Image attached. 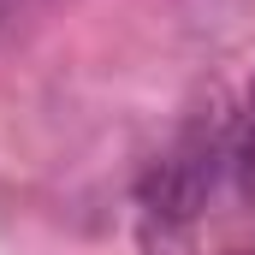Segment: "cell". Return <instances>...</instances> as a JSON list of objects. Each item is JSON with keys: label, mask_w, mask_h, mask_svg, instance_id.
I'll return each instance as SVG.
<instances>
[{"label": "cell", "mask_w": 255, "mask_h": 255, "mask_svg": "<svg viewBox=\"0 0 255 255\" xmlns=\"http://www.w3.org/2000/svg\"><path fill=\"white\" fill-rule=\"evenodd\" d=\"M226 142H232V113L208 107L148 160V172L136 178L142 255H190L196 250L208 202L226 190Z\"/></svg>", "instance_id": "1"}, {"label": "cell", "mask_w": 255, "mask_h": 255, "mask_svg": "<svg viewBox=\"0 0 255 255\" xmlns=\"http://www.w3.org/2000/svg\"><path fill=\"white\" fill-rule=\"evenodd\" d=\"M226 190L255 214V83L244 107L232 113V142H226Z\"/></svg>", "instance_id": "2"}, {"label": "cell", "mask_w": 255, "mask_h": 255, "mask_svg": "<svg viewBox=\"0 0 255 255\" xmlns=\"http://www.w3.org/2000/svg\"><path fill=\"white\" fill-rule=\"evenodd\" d=\"M36 12H42V0H0V42H12L18 30H30Z\"/></svg>", "instance_id": "3"}]
</instances>
